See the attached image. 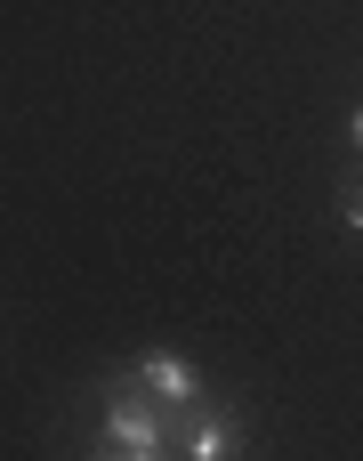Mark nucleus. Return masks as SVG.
Segmentation results:
<instances>
[{
	"instance_id": "obj_1",
	"label": "nucleus",
	"mask_w": 363,
	"mask_h": 461,
	"mask_svg": "<svg viewBox=\"0 0 363 461\" xmlns=\"http://www.w3.org/2000/svg\"><path fill=\"white\" fill-rule=\"evenodd\" d=\"M170 413L178 405H162L137 373H129V389H113V405H105V446L129 461H162L170 454Z\"/></svg>"
},
{
	"instance_id": "obj_2",
	"label": "nucleus",
	"mask_w": 363,
	"mask_h": 461,
	"mask_svg": "<svg viewBox=\"0 0 363 461\" xmlns=\"http://www.w3.org/2000/svg\"><path fill=\"white\" fill-rule=\"evenodd\" d=\"M170 454H186V461H218V454H235V421H226L218 405L186 397V405L170 413Z\"/></svg>"
},
{
	"instance_id": "obj_3",
	"label": "nucleus",
	"mask_w": 363,
	"mask_h": 461,
	"mask_svg": "<svg viewBox=\"0 0 363 461\" xmlns=\"http://www.w3.org/2000/svg\"><path fill=\"white\" fill-rule=\"evenodd\" d=\"M137 381H146L162 405H186V397H202V389H194V365H178V357H146V365H137Z\"/></svg>"
},
{
	"instance_id": "obj_4",
	"label": "nucleus",
	"mask_w": 363,
	"mask_h": 461,
	"mask_svg": "<svg viewBox=\"0 0 363 461\" xmlns=\"http://www.w3.org/2000/svg\"><path fill=\"white\" fill-rule=\"evenodd\" d=\"M340 219H348V227L363 235V154L348 162V178H340Z\"/></svg>"
},
{
	"instance_id": "obj_5",
	"label": "nucleus",
	"mask_w": 363,
	"mask_h": 461,
	"mask_svg": "<svg viewBox=\"0 0 363 461\" xmlns=\"http://www.w3.org/2000/svg\"><path fill=\"white\" fill-rule=\"evenodd\" d=\"M348 130H356V146H363V105H356V122H348Z\"/></svg>"
}]
</instances>
